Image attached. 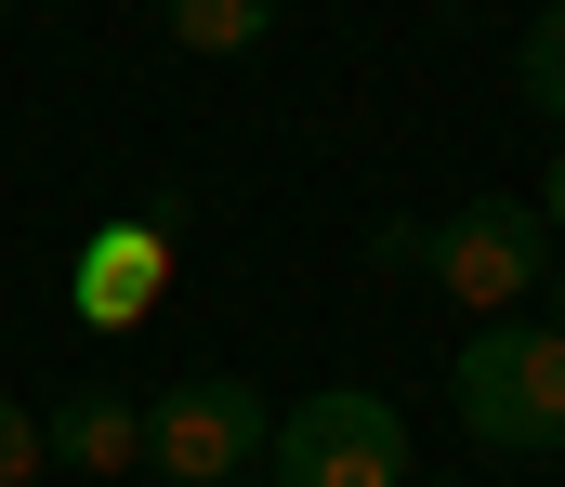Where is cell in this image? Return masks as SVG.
I'll return each mask as SVG.
<instances>
[{
	"label": "cell",
	"mask_w": 565,
	"mask_h": 487,
	"mask_svg": "<svg viewBox=\"0 0 565 487\" xmlns=\"http://www.w3.org/2000/svg\"><path fill=\"white\" fill-rule=\"evenodd\" d=\"M408 487H460V475H408Z\"/></svg>",
	"instance_id": "12"
},
{
	"label": "cell",
	"mask_w": 565,
	"mask_h": 487,
	"mask_svg": "<svg viewBox=\"0 0 565 487\" xmlns=\"http://www.w3.org/2000/svg\"><path fill=\"white\" fill-rule=\"evenodd\" d=\"M513 93H526V106L565 133V0H540V27L513 40Z\"/></svg>",
	"instance_id": "8"
},
{
	"label": "cell",
	"mask_w": 565,
	"mask_h": 487,
	"mask_svg": "<svg viewBox=\"0 0 565 487\" xmlns=\"http://www.w3.org/2000/svg\"><path fill=\"white\" fill-rule=\"evenodd\" d=\"M540 304H553V329H565V251H553V277H540Z\"/></svg>",
	"instance_id": "11"
},
{
	"label": "cell",
	"mask_w": 565,
	"mask_h": 487,
	"mask_svg": "<svg viewBox=\"0 0 565 487\" xmlns=\"http://www.w3.org/2000/svg\"><path fill=\"white\" fill-rule=\"evenodd\" d=\"M447 395H460V435H473V448L553 462L565 448V329L553 317H487L447 356Z\"/></svg>",
	"instance_id": "1"
},
{
	"label": "cell",
	"mask_w": 565,
	"mask_h": 487,
	"mask_svg": "<svg viewBox=\"0 0 565 487\" xmlns=\"http://www.w3.org/2000/svg\"><path fill=\"white\" fill-rule=\"evenodd\" d=\"M264 487H408V422H395V395L329 382V395L277 409V435H264Z\"/></svg>",
	"instance_id": "2"
},
{
	"label": "cell",
	"mask_w": 565,
	"mask_h": 487,
	"mask_svg": "<svg viewBox=\"0 0 565 487\" xmlns=\"http://www.w3.org/2000/svg\"><path fill=\"white\" fill-rule=\"evenodd\" d=\"M264 435H277V409L237 382V369H184L158 409H145V462L158 487H237L264 462Z\"/></svg>",
	"instance_id": "4"
},
{
	"label": "cell",
	"mask_w": 565,
	"mask_h": 487,
	"mask_svg": "<svg viewBox=\"0 0 565 487\" xmlns=\"http://www.w3.org/2000/svg\"><path fill=\"white\" fill-rule=\"evenodd\" d=\"M158 13H171V40H184V53H211V66H224V53H250V40L277 27V0H158Z\"/></svg>",
	"instance_id": "7"
},
{
	"label": "cell",
	"mask_w": 565,
	"mask_h": 487,
	"mask_svg": "<svg viewBox=\"0 0 565 487\" xmlns=\"http://www.w3.org/2000/svg\"><path fill=\"white\" fill-rule=\"evenodd\" d=\"M422 277L460 317H513L540 277H553V224L526 198H460L447 224H422Z\"/></svg>",
	"instance_id": "3"
},
{
	"label": "cell",
	"mask_w": 565,
	"mask_h": 487,
	"mask_svg": "<svg viewBox=\"0 0 565 487\" xmlns=\"http://www.w3.org/2000/svg\"><path fill=\"white\" fill-rule=\"evenodd\" d=\"M526 211H540V224L565 237V146H553V171H540V198H526Z\"/></svg>",
	"instance_id": "10"
},
{
	"label": "cell",
	"mask_w": 565,
	"mask_h": 487,
	"mask_svg": "<svg viewBox=\"0 0 565 487\" xmlns=\"http://www.w3.org/2000/svg\"><path fill=\"white\" fill-rule=\"evenodd\" d=\"M40 462H53V448H40V422L0 395V487H40Z\"/></svg>",
	"instance_id": "9"
},
{
	"label": "cell",
	"mask_w": 565,
	"mask_h": 487,
	"mask_svg": "<svg viewBox=\"0 0 565 487\" xmlns=\"http://www.w3.org/2000/svg\"><path fill=\"white\" fill-rule=\"evenodd\" d=\"M40 448H53L66 475H132V462H145V409L119 395V382H79V395L40 422Z\"/></svg>",
	"instance_id": "6"
},
{
	"label": "cell",
	"mask_w": 565,
	"mask_h": 487,
	"mask_svg": "<svg viewBox=\"0 0 565 487\" xmlns=\"http://www.w3.org/2000/svg\"><path fill=\"white\" fill-rule=\"evenodd\" d=\"M66 304H79V329H145L158 304H171V237H158V211H119V224H93L79 251H66Z\"/></svg>",
	"instance_id": "5"
},
{
	"label": "cell",
	"mask_w": 565,
	"mask_h": 487,
	"mask_svg": "<svg viewBox=\"0 0 565 487\" xmlns=\"http://www.w3.org/2000/svg\"><path fill=\"white\" fill-rule=\"evenodd\" d=\"M434 13H473V0H434Z\"/></svg>",
	"instance_id": "13"
}]
</instances>
